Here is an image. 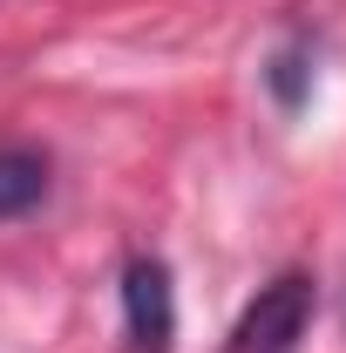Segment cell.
<instances>
[{"mask_svg": "<svg viewBox=\"0 0 346 353\" xmlns=\"http://www.w3.org/2000/svg\"><path fill=\"white\" fill-rule=\"evenodd\" d=\"M305 326H312V279L285 272V279L258 285V299L238 312L224 353H292L305 340Z\"/></svg>", "mask_w": 346, "mask_h": 353, "instance_id": "6da1fadb", "label": "cell"}, {"mask_svg": "<svg viewBox=\"0 0 346 353\" xmlns=\"http://www.w3.org/2000/svg\"><path fill=\"white\" fill-rule=\"evenodd\" d=\"M123 319H130L136 353H170L176 292H170V265L163 259H130V272H123Z\"/></svg>", "mask_w": 346, "mask_h": 353, "instance_id": "7a4b0ae2", "label": "cell"}, {"mask_svg": "<svg viewBox=\"0 0 346 353\" xmlns=\"http://www.w3.org/2000/svg\"><path fill=\"white\" fill-rule=\"evenodd\" d=\"M48 197V157L28 143H0V218H21Z\"/></svg>", "mask_w": 346, "mask_h": 353, "instance_id": "3957f363", "label": "cell"}, {"mask_svg": "<svg viewBox=\"0 0 346 353\" xmlns=\"http://www.w3.org/2000/svg\"><path fill=\"white\" fill-rule=\"evenodd\" d=\"M305 82H312V75H305V48H278V54H272V88H278L285 109L305 102Z\"/></svg>", "mask_w": 346, "mask_h": 353, "instance_id": "277c9868", "label": "cell"}]
</instances>
